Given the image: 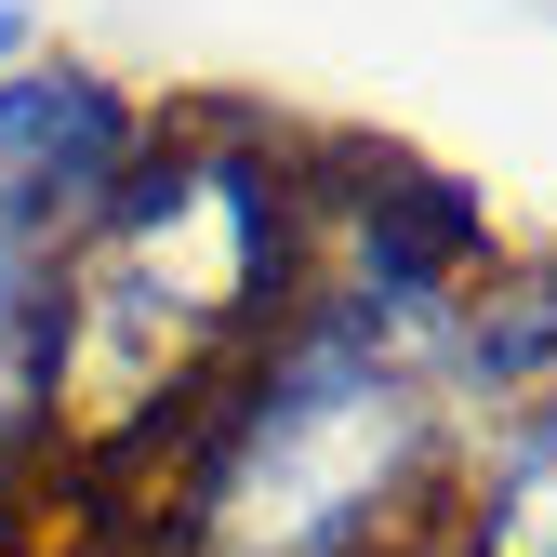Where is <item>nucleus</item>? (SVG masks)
Returning <instances> with one entry per match:
<instances>
[{
  "mask_svg": "<svg viewBox=\"0 0 557 557\" xmlns=\"http://www.w3.org/2000/svg\"><path fill=\"white\" fill-rule=\"evenodd\" d=\"M133 133H147L133 94H107L94 66H14L0 81V265L53 278V239H81L133 173Z\"/></svg>",
  "mask_w": 557,
  "mask_h": 557,
  "instance_id": "obj_1",
  "label": "nucleus"
},
{
  "mask_svg": "<svg viewBox=\"0 0 557 557\" xmlns=\"http://www.w3.org/2000/svg\"><path fill=\"white\" fill-rule=\"evenodd\" d=\"M40 306H53V278H27V265H0V385H14V372L40 359V332H53Z\"/></svg>",
  "mask_w": 557,
  "mask_h": 557,
  "instance_id": "obj_2",
  "label": "nucleus"
}]
</instances>
